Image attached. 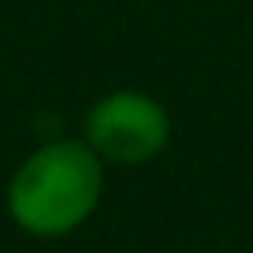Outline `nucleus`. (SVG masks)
<instances>
[{
    "instance_id": "obj_2",
    "label": "nucleus",
    "mask_w": 253,
    "mask_h": 253,
    "mask_svg": "<svg viewBox=\"0 0 253 253\" xmlns=\"http://www.w3.org/2000/svg\"><path fill=\"white\" fill-rule=\"evenodd\" d=\"M170 111L138 87H115L83 115V142L103 158V166L154 162L170 146Z\"/></svg>"
},
{
    "instance_id": "obj_1",
    "label": "nucleus",
    "mask_w": 253,
    "mask_h": 253,
    "mask_svg": "<svg viewBox=\"0 0 253 253\" xmlns=\"http://www.w3.org/2000/svg\"><path fill=\"white\" fill-rule=\"evenodd\" d=\"M103 158L79 138L40 142L20 158L8 178L4 206L16 229L28 237H67L91 221L103 198Z\"/></svg>"
}]
</instances>
